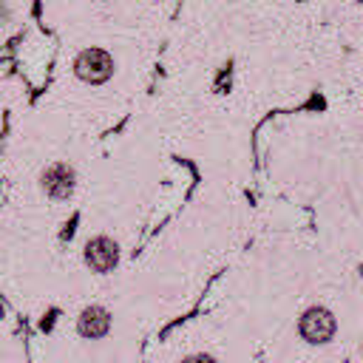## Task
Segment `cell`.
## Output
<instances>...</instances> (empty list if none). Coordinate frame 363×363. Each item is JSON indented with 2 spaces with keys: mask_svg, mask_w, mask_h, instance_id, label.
<instances>
[{
  "mask_svg": "<svg viewBox=\"0 0 363 363\" xmlns=\"http://www.w3.org/2000/svg\"><path fill=\"white\" fill-rule=\"evenodd\" d=\"M77 74H79L82 79H88V82H102V79H108V77L113 74V60H111L108 51L91 48V51H85V54L77 60Z\"/></svg>",
  "mask_w": 363,
  "mask_h": 363,
  "instance_id": "cell-1",
  "label": "cell"
},
{
  "mask_svg": "<svg viewBox=\"0 0 363 363\" xmlns=\"http://www.w3.org/2000/svg\"><path fill=\"white\" fill-rule=\"evenodd\" d=\"M108 326H111V318H108V312L99 309V306L88 309V312L79 318V332H82L85 337H99V335L108 332Z\"/></svg>",
  "mask_w": 363,
  "mask_h": 363,
  "instance_id": "cell-5",
  "label": "cell"
},
{
  "mask_svg": "<svg viewBox=\"0 0 363 363\" xmlns=\"http://www.w3.org/2000/svg\"><path fill=\"white\" fill-rule=\"evenodd\" d=\"M85 261H88V267H94L96 272H108V269L116 264V244H113L111 238H105V235L94 238V241L88 244V250H85Z\"/></svg>",
  "mask_w": 363,
  "mask_h": 363,
  "instance_id": "cell-3",
  "label": "cell"
},
{
  "mask_svg": "<svg viewBox=\"0 0 363 363\" xmlns=\"http://www.w3.org/2000/svg\"><path fill=\"white\" fill-rule=\"evenodd\" d=\"M332 329H335V320L323 309H309L301 320V332L306 340H326L332 335Z\"/></svg>",
  "mask_w": 363,
  "mask_h": 363,
  "instance_id": "cell-4",
  "label": "cell"
},
{
  "mask_svg": "<svg viewBox=\"0 0 363 363\" xmlns=\"http://www.w3.org/2000/svg\"><path fill=\"white\" fill-rule=\"evenodd\" d=\"M43 190H45L48 199H54V201L68 199L71 190H74V170H71L68 164H62V162L51 164V167L43 173Z\"/></svg>",
  "mask_w": 363,
  "mask_h": 363,
  "instance_id": "cell-2",
  "label": "cell"
}]
</instances>
